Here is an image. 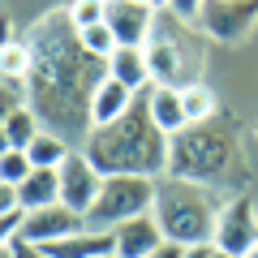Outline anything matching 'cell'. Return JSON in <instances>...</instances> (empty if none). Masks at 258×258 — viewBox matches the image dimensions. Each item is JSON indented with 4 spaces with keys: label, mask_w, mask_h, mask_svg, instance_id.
<instances>
[{
    "label": "cell",
    "mask_w": 258,
    "mask_h": 258,
    "mask_svg": "<svg viewBox=\"0 0 258 258\" xmlns=\"http://www.w3.org/2000/svg\"><path fill=\"white\" fill-rule=\"evenodd\" d=\"M26 43L35 52V69L26 78L35 116L47 120L52 134H60V138H78V134L91 138V99L108 78V60L82 47L64 9L39 18Z\"/></svg>",
    "instance_id": "cell-1"
},
{
    "label": "cell",
    "mask_w": 258,
    "mask_h": 258,
    "mask_svg": "<svg viewBox=\"0 0 258 258\" xmlns=\"http://www.w3.org/2000/svg\"><path fill=\"white\" fill-rule=\"evenodd\" d=\"M82 151L99 168V176H168V134L151 120L147 95H138V103L116 125L91 129Z\"/></svg>",
    "instance_id": "cell-2"
},
{
    "label": "cell",
    "mask_w": 258,
    "mask_h": 258,
    "mask_svg": "<svg viewBox=\"0 0 258 258\" xmlns=\"http://www.w3.org/2000/svg\"><path fill=\"white\" fill-rule=\"evenodd\" d=\"M228 198L215 194V185L181 181V176H159L155 185V220L168 241L176 245H215V224Z\"/></svg>",
    "instance_id": "cell-3"
},
{
    "label": "cell",
    "mask_w": 258,
    "mask_h": 258,
    "mask_svg": "<svg viewBox=\"0 0 258 258\" xmlns=\"http://www.w3.org/2000/svg\"><path fill=\"white\" fill-rule=\"evenodd\" d=\"M237 168H241V151H237V129L228 120L185 125L176 138H168V176L224 185Z\"/></svg>",
    "instance_id": "cell-4"
},
{
    "label": "cell",
    "mask_w": 258,
    "mask_h": 258,
    "mask_svg": "<svg viewBox=\"0 0 258 258\" xmlns=\"http://www.w3.org/2000/svg\"><path fill=\"white\" fill-rule=\"evenodd\" d=\"M185 22H176L168 13L164 22H155V35L147 43V64H151V86H189L203 82L198 69H203V43L189 35H181Z\"/></svg>",
    "instance_id": "cell-5"
},
{
    "label": "cell",
    "mask_w": 258,
    "mask_h": 258,
    "mask_svg": "<svg viewBox=\"0 0 258 258\" xmlns=\"http://www.w3.org/2000/svg\"><path fill=\"white\" fill-rule=\"evenodd\" d=\"M155 185L159 181H151V176H103V189L86 215V228L116 232L120 224L151 215L155 211Z\"/></svg>",
    "instance_id": "cell-6"
},
{
    "label": "cell",
    "mask_w": 258,
    "mask_h": 258,
    "mask_svg": "<svg viewBox=\"0 0 258 258\" xmlns=\"http://www.w3.org/2000/svg\"><path fill=\"white\" fill-rule=\"evenodd\" d=\"M198 26L215 43H241L258 26V0H207V9L198 13Z\"/></svg>",
    "instance_id": "cell-7"
},
{
    "label": "cell",
    "mask_w": 258,
    "mask_h": 258,
    "mask_svg": "<svg viewBox=\"0 0 258 258\" xmlns=\"http://www.w3.org/2000/svg\"><path fill=\"white\" fill-rule=\"evenodd\" d=\"M258 245V207L249 194H237L228 198L220 211V224H215V249H228V254L245 258L249 249Z\"/></svg>",
    "instance_id": "cell-8"
},
{
    "label": "cell",
    "mask_w": 258,
    "mask_h": 258,
    "mask_svg": "<svg viewBox=\"0 0 258 258\" xmlns=\"http://www.w3.org/2000/svg\"><path fill=\"white\" fill-rule=\"evenodd\" d=\"M99 189H103L99 168L86 159V151H74V155L60 164V203L69 207V211H78V215H91Z\"/></svg>",
    "instance_id": "cell-9"
},
{
    "label": "cell",
    "mask_w": 258,
    "mask_h": 258,
    "mask_svg": "<svg viewBox=\"0 0 258 258\" xmlns=\"http://www.w3.org/2000/svg\"><path fill=\"white\" fill-rule=\"evenodd\" d=\"M74 232H86V215H78L64 203H56V207H43V211H26V224H22L18 237L39 249V245H52V241L74 237Z\"/></svg>",
    "instance_id": "cell-10"
},
{
    "label": "cell",
    "mask_w": 258,
    "mask_h": 258,
    "mask_svg": "<svg viewBox=\"0 0 258 258\" xmlns=\"http://www.w3.org/2000/svg\"><path fill=\"white\" fill-rule=\"evenodd\" d=\"M120 47H147L155 35V5H134V0H108V18Z\"/></svg>",
    "instance_id": "cell-11"
},
{
    "label": "cell",
    "mask_w": 258,
    "mask_h": 258,
    "mask_svg": "<svg viewBox=\"0 0 258 258\" xmlns=\"http://www.w3.org/2000/svg\"><path fill=\"white\" fill-rule=\"evenodd\" d=\"M112 237H116V258H151L155 249H164V241H168L155 215H138V220L120 224Z\"/></svg>",
    "instance_id": "cell-12"
},
{
    "label": "cell",
    "mask_w": 258,
    "mask_h": 258,
    "mask_svg": "<svg viewBox=\"0 0 258 258\" xmlns=\"http://www.w3.org/2000/svg\"><path fill=\"white\" fill-rule=\"evenodd\" d=\"M39 254L43 258H108V254H116V237L86 228V232H74V237H64V241L39 245Z\"/></svg>",
    "instance_id": "cell-13"
},
{
    "label": "cell",
    "mask_w": 258,
    "mask_h": 258,
    "mask_svg": "<svg viewBox=\"0 0 258 258\" xmlns=\"http://www.w3.org/2000/svg\"><path fill=\"white\" fill-rule=\"evenodd\" d=\"M138 103V95L129 91V86H120L116 78H103L99 91H95L91 99V129H103V125H116L120 116H125L129 108Z\"/></svg>",
    "instance_id": "cell-14"
},
{
    "label": "cell",
    "mask_w": 258,
    "mask_h": 258,
    "mask_svg": "<svg viewBox=\"0 0 258 258\" xmlns=\"http://www.w3.org/2000/svg\"><path fill=\"white\" fill-rule=\"evenodd\" d=\"M108 78H116L120 86H129L134 95L151 91V64H147V47H116L108 56Z\"/></svg>",
    "instance_id": "cell-15"
},
{
    "label": "cell",
    "mask_w": 258,
    "mask_h": 258,
    "mask_svg": "<svg viewBox=\"0 0 258 258\" xmlns=\"http://www.w3.org/2000/svg\"><path fill=\"white\" fill-rule=\"evenodd\" d=\"M147 108H151V120L164 129L168 138H176V134L189 125V116H185V108H181V91H176V86H151V91H147Z\"/></svg>",
    "instance_id": "cell-16"
},
{
    "label": "cell",
    "mask_w": 258,
    "mask_h": 258,
    "mask_svg": "<svg viewBox=\"0 0 258 258\" xmlns=\"http://www.w3.org/2000/svg\"><path fill=\"white\" fill-rule=\"evenodd\" d=\"M18 194H22V207H26V211L56 207L60 203V168H35V172L18 185Z\"/></svg>",
    "instance_id": "cell-17"
},
{
    "label": "cell",
    "mask_w": 258,
    "mask_h": 258,
    "mask_svg": "<svg viewBox=\"0 0 258 258\" xmlns=\"http://www.w3.org/2000/svg\"><path fill=\"white\" fill-rule=\"evenodd\" d=\"M0 134H5V151H26L43 134V125H39L35 108H13V112H5V129Z\"/></svg>",
    "instance_id": "cell-18"
},
{
    "label": "cell",
    "mask_w": 258,
    "mask_h": 258,
    "mask_svg": "<svg viewBox=\"0 0 258 258\" xmlns=\"http://www.w3.org/2000/svg\"><path fill=\"white\" fill-rule=\"evenodd\" d=\"M74 151H78V147H69V138H60V134L43 129V134L26 147V155H30V164H35V168H60Z\"/></svg>",
    "instance_id": "cell-19"
},
{
    "label": "cell",
    "mask_w": 258,
    "mask_h": 258,
    "mask_svg": "<svg viewBox=\"0 0 258 258\" xmlns=\"http://www.w3.org/2000/svg\"><path fill=\"white\" fill-rule=\"evenodd\" d=\"M30 69H35V52H30V43L18 39L13 26H9V35H5V56H0V78H18V82H26Z\"/></svg>",
    "instance_id": "cell-20"
},
{
    "label": "cell",
    "mask_w": 258,
    "mask_h": 258,
    "mask_svg": "<svg viewBox=\"0 0 258 258\" xmlns=\"http://www.w3.org/2000/svg\"><path fill=\"white\" fill-rule=\"evenodd\" d=\"M181 108H185V116H189V125H203V120H215V91L207 82H189V86H181Z\"/></svg>",
    "instance_id": "cell-21"
},
{
    "label": "cell",
    "mask_w": 258,
    "mask_h": 258,
    "mask_svg": "<svg viewBox=\"0 0 258 258\" xmlns=\"http://www.w3.org/2000/svg\"><path fill=\"white\" fill-rule=\"evenodd\" d=\"M78 39H82V47H86L91 56H99V60H108V56L120 47L108 22H99V26H91V30H78Z\"/></svg>",
    "instance_id": "cell-22"
},
{
    "label": "cell",
    "mask_w": 258,
    "mask_h": 258,
    "mask_svg": "<svg viewBox=\"0 0 258 258\" xmlns=\"http://www.w3.org/2000/svg\"><path fill=\"white\" fill-rule=\"evenodd\" d=\"M64 13H69L74 30H91V26H99V22L108 18V0H74Z\"/></svg>",
    "instance_id": "cell-23"
},
{
    "label": "cell",
    "mask_w": 258,
    "mask_h": 258,
    "mask_svg": "<svg viewBox=\"0 0 258 258\" xmlns=\"http://www.w3.org/2000/svg\"><path fill=\"white\" fill-rule=\"evenodd\" d=\"M30 172H35V164H30L26 151H5L0 155V185H22Z\"/></svg>",
    "instance_id": "cell-24"
},
{
    "label": "cell",
    "mask_w": 258,
    "mask_h": 258,
    "mask_svg": "<svg viewBox=\"0 0 258 258\" xmlns=\"http://www.w3.org/2000/svg\"><path fill=\"white\" fill-rule=\"evenodd\" d=\"M207 9V0H172L168 5V13H172L176 22H185V26H198V13Z\"/></svg>",
    "instance_id": "cell-25"
},
{
    "label": "cell",
    "mask_w": 258,
    "mask_h": 258,
    "mask_svg": "<svg viewBox=\"0 0 258 258\" xmlns=\"http://www.w3.org/2000/svg\"><path fill=\"white\" fill-rule=\"evenodd\" d=\"M185 254V245H176V241H164V249H155L151 258H181Z\"/></svg>",
    "instance_id": "cell-26"
},
{
    "label": "cell",
    "mask_w": 258,
    "mask_h": 258,
    "mask_svg": "<svg viewBox=\"0 0 258 258\" xmlns=\"http://www.w3.org/2000/svg\"><path fill=\"white\" fill-rule=\"evenodd\" d=\"M211 254H215V245H185L181 258H211Z\"/></svg>",
    "instance_id": "cell-27"
},
{
    "label": "cell",
    "mask_w": 258,
    "mask_h": 258,
    "mask_svg": "<svg viewBox=\"0 0 258 258\" xmlns=\"http://www.w3.org/2000/svg\"><path fill=\"white\" fill-rule=\"evenodd\" d=\"M22 258H43V254H39L35 245H26V249H22Z\"/></svg>",
    "instance_id": "cell-28"
},
{
    "label": "cell",
    "mask_w": 258,
    "mask_h": 258,
    "mask_svg": "<svg viewBox=\"0 0 258 258\" xmlns=\"http://www.w3.org/2000/svg\"><path fill=\"white\" fill-rule=\"evenodd\" d=\"M211 258H237V254H228V249H215V254Z\"/></svg>",
    "instance_id": "cell-29"
},
{
    "label": "cell",
    "mask_w": 258,
    "mask_h": 258,
    "mask_svg": "<svg viewBox=\"0 0 258 258\" xmlns=\"http://www.w3.org/2000/svg\"><path fill=\"white\" fill-rule=\"evenodd\" d=\"M159 5H164V9H168V5H172V0H155V9H159Z\"/></svg>",
    "instance_id": "cell-30"
},
{
    "label": "cell",
    "mask_w": 258,
    "mask_h": 258,
    "mask_svg": "<svg viewBox=\"0 0 258 258\" xmlns=\"http://www.w3.org/2000/svg\"><path fill=\"white\" fill-rule=\"evenodd\" d=\"M245 258H258V245H254V249H249V254H245Z\"/></svg>",
    "instance_id": "cell-31"
},
{
    "label": "cell",
    "mask_w": 258,
    "mask_h": 258,
    "mask_svg": "<svg viewBox=\"0 0 258 258\" xmlns=\"http://www.w3.org/2000/svg\"><path fill=\"white\" fill-rule=\"evenodd\" d=\"M134 5H155V0H134Z\"/></svg>",
    "instance_id": "cell-32"
},
{
    "label": "cell",
    "mask_w": 258,
    "mask_h": 258,
    "mask_svg": "<svg viewBox=\"0 0 258 258\" xmlns=\"http://www.w3.org/2000/svg\"><path fill=\"white\" fill-rule=\"evenodd\" d=\"M254 134H258V125H254Z\"/></svg>",
    "instance_id": "cell-33"
},
{
    "label": "cell",
    "mask_w": 258,
    "mask_h": 258,
    "mask_svg": "<svg viewBox=\"0 0 258 258\" xmlns=\"http://www.w3.org/2000/svg\"><path fill=\"white\" fill-rule=\"evenodd\" d=\"M108 258H116V254H108Z\"/></svg>",
    "instance_id": "cell-34"
}]
</instances>
